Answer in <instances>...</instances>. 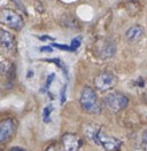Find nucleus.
<instances>
[{
    "label": "nucleus",
    "instance_id": "nucleus-1",
    "mask_svg": "<svg viewBox=\"0 0 147 151\" xmlns=\"http://www.w3.org/2000/svg\"><path fill=\"white\" fill-rule=\"evenodd\" d=\"M86 134L97 145H100L101 148H103L106 151L121 150L122 141H119L116 137L107 135L106 133H103V131L99 126H95V125H93L92 127L89 126L86 128Z\"/></svg>",
    "mask_w": 147,
    "mask_h": 151
},
{
    "label": "nucleus",
    "instance_id": "nucleus-2",
    "mask_svg": "<svg viewBox=\"0 0 147 151\" xmlns=\"http://www.w3.org/2000/svg\"><path fill=\"white\" fill-rule=\"evenodd\" d=\"M79 104L84 112L90 114H99L101 112V105L95 92L91 87H84L79 97Z\"/></svg>",
    "mask_w": 147,
    "mask_h": 151
},
{
    "label": "nucleus",
    "instance_id": "nucleus-3",
    "mask_svg": "<svg viewBox=\"0 0 147 151\" xmlns=\"http://www.w3.org/2000/svg\"><path fill=\"white\" fill-rule=\"evenodd\" d=\"M0 24H4L13 30L20 31L24 25V21L23 17L15 10L2 8L0 9Z\"/></svg>",
    "mask_w": 147,
    "mask_h": 151
},
{
    "label": "nucleus",
    "instance_id": "nucleus-4",
    "mask_svg": "<svg viewBox=\"0 0 147 151\" xmlns=\"http://www.w3.org/2000/svg\"><path fill=\"white\" fill-rule=\"evenodd\" d=\"M103 102L111 112L116 113L125 109L129 104V99L119 92H113L105 96Z\"/></svg>",
    "mask_w": 147,
    "mask_h": 151
},
{
    "label": "nucleus",
    "instance_id": "nucleus-5",
    "mask_svg": "<svg viewBox=\"0 0 147 151\" xmlns=\"http://www.w3.org/2000/svg\"><path fill=\"white\" fill-rule=\"evenodd\" d=\"M16 122L13 118L0 120V144L8 142L16 132Z\"/></svg>",
    "mask_w": 147,
    "mask_h": 151
},
{
    "label": "nucleus",
    "instance_id": "nucleus-6",
    "mask_svg": "<svg viewBox=\"0 0 147 151\" xmlns=\"http://www.w3.org/2000/svg\"><path fill=\"white\" fill-rule=\"evenodd\" d=\"M115 84H116V77L108 71L101 72L94 78V86L100 92L109 91L115 86Z\"/></svg>",
    "mask_w": 147,
    "mask_h": 151
},
{
    "label": "nucleus",
    "instance_id": "nucleus-7",
    "mask_svg": "<svg viewBox=\"0 0 147 151\" xmlns=\"http://www.w3.org/2000/svg\"><path fill=\"white\" fill-rule=\"evenodd\" d=\"M83 145L82 139L73 133L64 134L61 139V147L63 151H79Z\"/></svg>",
    "mask_w": 147,
    "mask_h": 151
},
{
    "label": "nucleus",
    "instance_id": "nucleus-8",
    "mask_svg": "<svg viewBox=\"0 0 147 151\" xmlns=\"http://www.w3.org/2000/svg\"><path fill=\"white\" fill-rule=\"evenodd\" d=\"M0 45L4 49H6L9 53L15 52V49H16L15 37L9 31L0 29Z\"/></svg>",
    "mask_w": 147,
    "mask_h": 151
},
{
    "label": "nucleus",
    "instance_id": "nucleus-9",
    "mask_svg": "<svg viewBox=\"0 0 147 151\" xmlns=\"http://www.w3.org/2000/svg\"><path fill=\"white\" fill-rule=\"evenodd\" d=\"M98 49V55L102 60H107L115 55L116 53V45L111 40H103L99 45Z\"/></svg>",
    "mask_w": 147,
    "mask_h": 151
},
{
    "label": "nucleus",
    "instance_id": "nucleus-10",
    "mask_svg": "<svg viewBox=\"0 0 147 151\" xmlns=\"http://www.w3.org/2000/svg\"><path fill=\"white\" fill-rule=\"evenodd\" d=\"M144 35V29L140 25H133L125 32V38L129 42H138Z\"/></svg>",
    "mask_w": 147,
    "mask_h": 151
},
{
    "label": "nucleus",
    "instance_id": "nucleus-11",
    "mask_svg": "<svg viewBox=\"0 0 147 151\" xmlns=\"http://www.w3.org/2000/svg\"><path fill=\"white\" fill-rule=\"evenodd\" d=\"M12 68H13V65H12V63L9 61L0 56V73H2V75L8 73L9 71L12 70Z\"/></svg>",
    "mask_w": 147,
    "mask_h": 151
},
{
    "label": "nucleus",
    "instance_id": "nucleus-12",
    "mask_svg": "<svg viewBox=\"0 0 147 151\" xmlns=\"http://www.w3.org/2000/svg\"><path fill=\"white\" fill-rule=\"evenodd\" d=\"M53 110H54V106L52 104H48L44 108V110H43V120H44V123H49L51 122V114L53 112Z\"/></svg>",
    "mask_w": 147,
    "mask_h": 151
},
{
    "label": "nucleus",
    "instance_id": "nucleus-13",
    "mask_svg": "<svg viewBox=\"0 0 147 151\" xmlns=\"http://www.w3.org/2000/svg\"><path fill=\"white\" fill-rule=\"evenodd\" d=\"M47 61H48V62H54V63L56 64V65L60 66V68H61V69L63 70V73H64V75H65V76L68 75V72H67V69H65V65H64L63 63H62V61H60L59 58H53V60H47Z\"/></svg>",
    "mask_w": 147,
    "mask_h": 151
},
{
    "label": "nucleus",
    "instance_id": "nucleus-14",
    "mask_svg": "<svg viewBox=\"0 0 147 151\" xmlns=\"http://www.w3.org/2000/svg\"><path fill=\"white\" fill-rule=\"evenodd\" d=\"M81 39L82 38L78 37V38H74L73 40H71V45H70V47L73 49V52H75L76 49H78V47L81 46Z\"/></svg>",
    "mask_w": 147,
    "mask_h": 151
},
{
    "label": "nucleus",
    "instance_id": "nucleus-15",
    "mask_svg": "<svg viewBox=\"0 0 147 151\" xmlns=\"http://www.w3.org/2000/svg\"><path fill=\"white\" fill-rule=\"evenodd\" d=\"M53 47H56L59 49H62V50H67V52H73V49L70 46H67V45H60V44H52Z\"/></svg>",
    "mask_w": 147,
    "mask_h": 151
},
{
    "label": "nucleus",
    "instance_id": "nucleus-16",
    "mask_svg": "<svg viewBox=\"0 0 147 151\" xmlns=\"http://www.w3.org/2000/svg\"><path fill=\"white\" fill-rule=\"evenodd\" d=\"M45 151H61V149H60V147L57 145V144H51V145H48L47 148H46Z\"/></svg>",
    "mask_w": 147,
    "mask_h": 151
},
{
    "label": "nucleus",
    "instance_id": "nucleus-17",
    "mask_svg": "<svg viewBox=\"0 0 147 151\" xmlns=\"http://www.w3.org/2000/svg\"><path fill=\"white\" fill-rule=\"evenodd\" d=\"M54 77H55L54 73H52V75H49L48 77H47V81H46V86H45L46 88H48V87H49V85L52 84V81H53Z\"/></svg>",
    "mask_w": 147,
    "mask_h": 151
},
{
    "label": "nucleus",
    "instance_id": "nucleus-18",
    "mask_svg": "<svg viewBox=\"0 0 147 151\" xmlns=\"http://www.w3.org/2000/svg\"><path fill=\"white\" fill-rule=\"evenodd\" d=\"M12 2H14L16 5V7H18L20 9H24V6L22 5V1L21 0H10Z\"/></svg>",
    "mask_w": 147,
    "mask_h": 151
},
{
    "label": "nucleus",
    "instance_id": "nucleus-19",
    "mask_svg": "<svg viewBox=\"0 0 147 151\" xmlns=\"http://www.w3.org/2000/svg\"><path fill=\"white\" fill-rule=\"evenodd\" d=\"M143 145L147 149V129L143 134Z\"/></svg>",
    "mask_w": 147,
    "mask_h": 151
},
{
    "label": "nucleus",
    "instance_id": "nucleus-20",
    "mask_svg": "<svg viewBox=\"0 0 147 151\" xmlns=\"http://www.w3.org/2000/svg\"><path fill=\"white\" fill-rule=\"evenodd\" d=\"M65 89H67V86H64L62 88V92H61V103H64V101H65Z\"/></svg>",
    "mask_w": 147,
    "mask_h": 151
},
{
    "label": "nucleus",
    "instance_id": "nucleus-21",
    "mask_svg": "<svg viewBox=\"0 0 147 151\" xmlns=\"http://www.w3.org/2000/svg\"><path fill=\"white\" fill-rule=\"evenodd\" d=\"M39 50H40V52H48V53H51V52H53V48H52V46H48V47H40Z\"/></svg>",
    "mask_w": 147,
    "mask_h": 151
},
{
    "label": "nucleus",
    "instance_id": "nucleus-22",
    "mask_svg": "<svg viewBox=\"0 0 147 151\" xmlns=\"http://www.w3.org/2000/svg\"><path fill=\"white\" fill-rule=\"evenodd\" d=\"M9 151H25L24 149H22V148H17V147H15V148H12Z\"/></svg>",
    "mask_w": 147,
    "mask_h": 151
}]
</instances>
